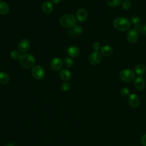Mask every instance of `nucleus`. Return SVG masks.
<instances>
[{"instance_id":"nucleus-10","label":"nucleus","mask_w":146,"mask_h":146,"mask_svg":"<svg viewBox=\"0 0 146 146\" xmlns=\"http://www.w3.org/2000/svg\"><path fill=\"white\" fill-rule=\"evenodd\" d=\"M139 38V34L133 29L128 31L127 35V39L131 43H135L137 42Z\"/></svg>"},{"instance_id":"nucleus-4","label":"nucleus","mask_w":146,"mask_h":146,"mask_svg":"<svg viewBox=\"0 0 146 146\" xmlns=\"http://www.w3.org/2000/svg\"><path fill=\"white\" fill-rule=\"evenodd\" d=\"M135 72L131 69H125L121 70L119 73V77L123 82H131L135 78Z\"/></svg>"},{"instance_id":"nucleus-3","label":"nucleus","mask_w":146,"mask_h":146,"mask_svg":"<svg viewBox=\"0 0 146 146\" xmlns=\"http://www.w3.org/2000/svg\"><path fill=\"white\" fill-rule=\"evenodd\" d=\"M59 23L64 27H71L76 25V20L74 15L71 14H65L60 18Z\"/></svg>"},{"instance_id":"nucleus-14","label":"nucleus","mask_w":146,"mask_h":146,"mask_svg":"<svg viewBox=\"0 0 146 146\" xmlns=\"http://www.w3.org/2000/svg\"><path fill=\"white\" fill-rule=\"evenodd\" d=\"M67 53L70 57H76L79 54V49L76 46H72L67 50Z\"/></svg>"},{"instance_id":"nucleus-22","label":"nucleus","mask_w":146,"mask_h":146,"mask_svg":"<svg viewBox=\"0 0 146 146\" xmlns=\"http://www.w3.org/2000/svg\"><path fill=\"white\" fill-rule=\"evenodd\" d=\"M72 30L75 34L80 35L83 33V27L79 25H76L73 27Z\"/></svg>"},{"instance_id":"nucleus-16","label":"nucleus","mask_w":146,"mask_h":146,"mask_svg":"<svg viewBox=\"0 0 146 146\" xmlns=\"http://www.w3.org/2000/svg\"><path fill=\"white\" fill-rule=\"evenodd\" d=\"M135 86L139 90H143L145 87V82L143 78L137 77L135 80Z\"/></svg>"},{"instance_id":"nucleus-11","label":"nucleus","mask_w":146,"mask_h":146,"mask_svg":"<svg viewBox=\"0 0 146 146\" xmlns=\"http://www.w3.org/2000/svg\"><path fill=\"white\" fill-rule=\"evenodd\" d=\"M42 11L46 14L51 13L53 10V5L51 2L49 1H44L42 5Z\"/></svg>"},{"instance_id":"nucleus-33","label":"nucleus","mask_w":146,"mask_h":146,"mask_svg":"<svg viewBox=\"0 0 146 146\" xmlns=\"http://www.w3.org/2000/svg\"><path fill=\"white\" fill-rule=\"evenodd\" d=\"M2 1H3V0H0V1H1V2H2Z\"/></svg>"},{"instance_id":"nucleus-23","label":"nucleus","mask_w":146,"mask_h":146,"mask_svg":"<svg viewBox=\"0 0 146 146\" xmlns=\"http://www.w3.org/2000/svg\"><path fill=\"white\" fill-rule=\"evenodd\" d=\"M21 56V55L19 51L17 50H14L11 51L10 52V56L11 58H13L14 59H19Z\"/></svg>"},{"instance_id":"nucleus-17","label":"nucleus","mask_w":146,"mask_h":146,"mask_svg":"<svg viewBox=\"0 0 146 146\" xmlns=\"http://www.w3.org/2000/svg\"><path fill=\"white\" fill-rule=\"evenodd\" d=\"M10 8L8 4L5 2H0V14L6 15L9 12Z\"/></svg>"},{"instance_id":"nucleus-18","label":"nucleus","mask_w":146,"mask_h":146,"mask_svg":"<svg viewBox=\"0 0 146 146\" xmlns=\"http://www.w3.org/2000/svg\"><path fill=\"white\" fill-rule=\"evenodd\" d=\"M10 78L9 74L5 72H0V84L4 85L7 84L9 81Z\"/></svg>"},{"instance_id":"nucleus-31","label":"nucleus","mask_w":146,"mask_h":146,"mask_svg":"<svg viewBox=\"0 0 146 146\" xmlns=\"http://www.w3.org/2000/svg\"><path fill=\"white\" fill-rule=\"evenodd\" d=\"M140 32L143 34H146V25H144L143 26H142Z\"/></svg>"},{"instance_id":"nucleus-26","label":"nucleus","mask_w":146,"mask_h":146,"mask_svg":"<svg viewBox=\"0 0 146 146\" xmlns=\"http://www.w3.org/2000/svg\"><path fill=\"white\" fill-rule=\"evenodd\" d=\"M120 94L121 96L124 97H127L129 96V91L127 88H122L120 90Z\"/></svg>"},{"instance_id":"nucleus-15","label":"nucleus","mask_w":146,"mask_h":146,"mask_svg":"<svg viewBox=\"0 0 146 146\" xmlns=\"http://www.w3.org/2000/svg\"><path fill=\"white\" fill-rule=\"evenodd\" d=\"M113 50L110 46L106 45L101 48V53L106 56H109L113 54Z\"/></svg>"},{"instance_id":"nucleus-25","label":"nucleus","mask_w":146,"mask_h":146,"mask_svg":"<svg viewBox=\"0 0 146 146\" xmlns=\"http://www.w3.org/2000/svg\"><path fill=\"white\" fill-rule=\"evenodd\" d=\"M61 88L62 89V90H63L64 91H67L70 90V84L67 82H63L62 85H61Z\"/></svg>"},{"instance_id":"nucleus-13","label":"nucleus","mask_w":146,"mask_h":146,"mask_svg":"<svg viewBox=\"0 0 146 146\" xmlns=\"http://www.w3.org/2000/svg\"><path fill=\"white\" fill-rule=\"evenodd\" d=\"M59 76H60V78L63 80L65 82H67L71 79V74L68 70L63 68L60 71Z\"/></svg>"},{"instance_id":"nucleus-28","label":"nucleus","mask_w":146,"mask_h":146,"mask_svg":"<svg viewBox=\"0 0 146 146\" xmlns=\"http://www.w3.org/2000/svg\"><path fill=\"white\" fill-rule=\"evenodd\" d=\"M92 47H93V49L95 51H98L101 48V45H100V43L99 42H96L94 43L93 46H92Z\"/></svg>"},{"instance_id":"nucleus-6","label":"nucleus","mask_w":146,"mask_h":146,"mask_svg":"<svg viewBox=\"0 0 146 146\" xmlns=\"http://www.w3.org/2000/svg\"><path fill=\"white\" fill-rule=\"evenodd\" d=\"M102 58V56L100 53L98 51H94L90 54L88 60L91 64L96 65L100 62Z\"/></svg>"},{"instance_id":"nucleus-5","label":"nucleus","mask_w":146,"mask_h":146,"mask_svg":"<svg viewBox=\"0 0 146 146\" xmlns=\"http://www.w3.org/2000/svg\"><path fill=\"white\" fill-rule=\"evenodd\" d=\"M31 74L34 78L36 80H41L44 76V70L41 66H35L31 70Z\"/></svg>"},{"instance_id":"nucleus-8","label":"nucleus","mask_w":146,"mask_h":146,"mask_svg":"<svg viewBox=\"0 0 146 146\" xmlns=\"http://www.w3.org/2000/svg\"><path fill=\"white\" fill-rule=\"evenodd\" d=\"M63 62L60 58L56 57L53 58L50 62L51 68L55 71L59 70L62 66Z\"/></svg>"},{"instance_id":"nucleus-21","label":"nucleus","mask_w":146,"mask_h":146,"mask_svg":"<svg viewBox=\"0 0 146 146\" xmlns=\"http://www.w3.org/2000/svg\"><path fill=\"white\" fill-rule=\"evenodd\" d=\"M63 64L67 67H71L74 64L73 60L70 58H65L63 60Z\"/></svg>"},{"instance_id":"nucleus-1","label":"nucleus","mask_w":146,"mask_h":146,"mask_svg":"<svg viewBox=\"0 0 146 146\" xmlns=\"http://www.w3.org/2000/svg\"><path fill=\"white\" fill-rule=\"evenodd\" d=\"M113 25L114 27L119 31H126L129 29L131 23L126 18L118 17L113 21Z\"/></svg>"},{"instance_id":"nucleus-30","label":"nucleus","mask_w":146,"mask_h":146,"mask_svg":"<svg viewBox=\"0 0 146 146\" xmlns=\"http://www.w3.org/2000/svg\"><path fill=\"white\" fill-rule=\"evenodd\" d=\"M141 143L143 146H146V134L143 135L141 137Z\"/></svg>"},{"instance_id":"nucleus-32","label":"nucleus","mask_w":146,"mask_h":146,"mask_svg":"<svg viewBox=\"0 0 146 146\" xmlns=\"http://www.w3.org/2000/svg\"><path fill=\"white\" fill-rule=\"evenodd\" d=\"M51 2H52L53 3H55V4H57V3H59L60 2L61 0H50Z\"/></svg>"},{"instance_id":"nucleus-12","label":"nucleus","mask_w":146,"mask_h":146,"mask_svg":"<svg viewBox=\"0 0 146 146\" xmlns=\"http://www.w3.org/2000/svg\"><path fill=\"white\" fill-rule=\"evenodd\" d=\"M87 12L84 9H79L76 13V19L79 22H83L87 18Z\"/></svg>"},{"instance_id":"nucleus-29","label":"nucleus","mask_w":146,"mask_h":146,"mask_svg":"<svg viewBox=\"0 0 146 146\" xmlns=\"http://www.w3.org/2000/svg\"><path fill=\"white\" fill-rule=\"evenodd\" d=\"M141 27H142V26L140 25L139 23L136 24V25H135V26H134V29H133V30H135L136 31H137V32L138 33L139 31H141Z\"/></svg>"},{"instance_id":"nucleus-19","label":"nucleus","mask_w":146,"mask_h":146,"mask_svg":"<svg viewBox=\"0 0 146 146\" xmlns=\"http://www.w3.org/2000/svg\"><path fill=\"white\" fill-rule=\"evenodd\" d=\"M146 70V67L144 64H137L135 68V72L139 75L143 74V73L145 72Z\"/></svg>"},{"instance_id":"nucleus-7","label":"nucleus","mask_w":146,"mask_h":146,"mask_svg":"<svg viewBox=\"0 0 146 146\" xmlns=\"http://www.w3.org/2000/svg\"><path fill=\"white\" fill-rule=\"evenodd\" d=\"M18 47L21 52H26L30 48V42L27 39H23L19 41Z\"/></svg>"},{"instance_id":"nucleus-20","label":"nucleus","mask_w":146,"mask_h":146,"mask_svg":"<svg viewBox=\"0 0 146 146\" xmlns=\"http://www.w3.org/2000/svg\"><path fill=\"white\" fill-rule=\"evenodd\" d=\"M107 2L110 7H115L121 3V0H107Z\"/></svg>"},{"instance_id":"nucleus-24","label":"nucleus","mask_w":146,"mask_h":146,"mask_svg":"<svg viewBox=\"0 0 146 146\" xmlns=\"http://www.w3.org/2000/svg\"><path fill=\"white\" fill-rule=\"evenodd\" d=\"M121 7L124 10H128L131 7V3L128 1H123L121 3Z\"/></svg>"},{"instance_id":"nucleus-9","label":"nucleus","mask_w":146,"mask_h":146,"mask_svg":"<svg viewBox=\"0 0 146 146\" xmlns=\"http://www.w3.org/2000/svg\"><path fill=\"white\" fill-rule=\"evenodd\" d=\"M128 101L129 106L133 108H136L138 107L140 104V100L139 96L135 94L129 95L128 96Z\"/></svg>"},{"instance_id":"nucleus-2","label":"nucleus","mask_w":146,"mask_h":146,"mask_svg":"<svg viewBox=\"0 0 146 146\" xmlns=\"http://www.w3.org/2000/svg\"><path fill=\"white\" fill-rule=\"evenodd\" d=\"M35 62V59L34 56L30 54H23L19 58V63L21 65L25 68H30L33 67Z\"/></svg>"},{"instance_id":"nucleus-27","label":"nucleus","mask_w":146,"mask_h":146,"mask_svg":"<svg viewBox=\"0 0 146 146\" xmlns=\"http://www.w3.org/2000/svg\"><path fill=\"white\" fill-rule=\"evenodd\" d=\"M140 22V19L139 17L134 15L131 18V22L132 23H133V25H136V24H138L139 23V22Z\"/></svg>"}]
</instances>
